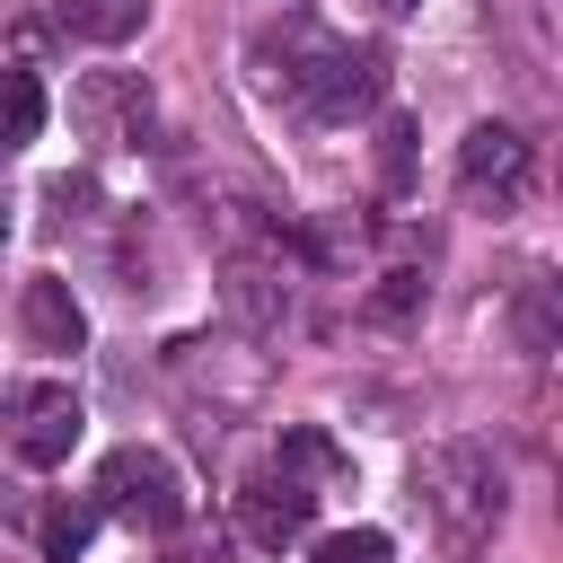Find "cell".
Returning <instances> with one entry per match:
<instances>
[{
  "label": "cell",
  "instance_id": "9c48e42d",
  "mask_svg": "<svg viewBox=\"0 0 563 563\" xmlns=\"http://www.w3.org/2000/svg\"><path fill=\"white\" fill-rule=\"evenodd\" d=\"M18 334H26L35 352H79V343H88V308L70 299L62 273H35V282L18 290Z\"/></svg>",
  "mask_w": 563,
  "mask_h": 563
},
{
  "label": "cell",
  "instance_id": "277c9868",
  "mask_svg": "<svg viewBox=\"0 0 563 563\" xmlns=\"http://www.w3.org/2000/svg\"><path fill=\"white\" fill-rule=\"evenodd\" d=\"M317 501H325V484L299 475L290 457H273V466H255V475L238 484V528H246L255 545H299L308 519H317Z\"/></svg>",
  "mask_w": 563,
  "mask_h": 563
},
{
  "label": "cell",
  "instance_id": "5bb4252c",
  "mask_svg": "<svg viewBox=\"0 0 563 563\" xmlns=\"http://www.w3.org/2000/svg\"><path fill=\"white\" fill-rule=\"evenodd\" d=\"M308 563H396V545H387V528H334L308 545Z\"/></svg>",
  "mask_w": 563,
  "mask_h": 563
},
{
  "label": "cell",
  "instance_id": "9a60e30c",
  "mask_svg": "<svg viewBox=\"0 0 563 563\" xmlns=\"http://www.w3.org/2000/svg\"><path fill=\"white\" fill-rule=\"evenodd\" d=\"M35 132H44V79L18 62V70H9V150H26Z\"/></svg>",
  "mask_w": 563,
  "mask_h": 563
},
{
  "label": "cell",
  "instance_id": "8fae6325",
  "mask_svg": "<svg viewBox=\"0 0 563 563\" xmlns=\"http://www.w3.org/2000/svg\"><path fill=\"white\" fill-rule=\"evenodd\" d=\"M510 325H519L528 352H554V343H563V273H519Z\"/></svg>",
  "mask_w": 563,
  "mask_h": 563
},
{
  "label": "cell",
  "instance_id": "6da1fadb",
  "mask_svg": "<svg viewBox=\"0 0 563 563\" xmlns=\"http://www.w3.org/2000/svg\"><path fill=\"white\" fill-rule=\"evenodd\" d=\"M413 501L431 510V528H440L457 554H475V545L501 528V466H493V449H484V440H440V449H422V457H413Z\"/></svg>",
  "mask_w": 563,
  "mask_h": 563
},
{
  "label": "cell",
  "instance_id": "52a82bcc",
  "mask_svg": "<svg viewBox=\"0 0 563 563\" xmlns=\"http://www.w3.org/2000/svg\"><path fill=\"white\" fill-rule=\"evenodd\" d=\"M290 299H299V282H290V264H282V238L229 255V308H238L246 334H282V325H290Z\"/></svg>",
  "mask_w": 563,
  "mask_h": 563
},
{
  "label": "cell",
  "instance_id": "30bf717a",
  "mask_svg": "<svg viewBox=\"0 0 563 563\" xmlns=\"http://www.w3.org/2000/svg\"><path fill=\"white\" fill-rule=\"evenodd\" d=\"M150 18V0H53V26L70 44H132Z\"/></svg>",
  "mask_w": 563,
  "mask_h": 563
},
{
  "label": "cell",
  "instance_id": "ac0fdd59",
  "mask_svg": "<svg viewBox=\"0 0 563 563\" xmlns=\"http://www.w3.org/2000/svg\"><path fill=\"white\" fill-rule=\"evenodd\" d=\"M369 9H378V18H405V9H413V0H369Z\"/></svg>",
  "mask_w": 563,
  "mask_h": 563
},
{
  "label": "cell",
  "instance_id": "7a4b0ae2",
  "mask_svg": "<svg viewBox=\"0 0 563 563\" xmlns=\"http://www.w3.org/2000/svg\"><path fill=\"white\" fill-rule=\"evenodd\" d=\"M97 501H106L123 528H141V537H176L185 510H194V493H185V475H176L167 449H114V457L97 466Z\"/></svg>",
  "mask_w": 563,
  "mask_h": 563
},
{
  "label": "cell",
  "instance_id": "e0dca14e",
  "mask_svg": "<svg viewBox=\"0 0 563 563\" xmlns=\"http://www.w3.org/2000/svg\"><path fill=\"white\" fill-rule=\"evenodd\" d=\"M176 563H229V537H194V545H176Z\"/></svg>",
  "mask_w": 563,
  "mask_h": 563
},
{
  "label": "cell",
  "instance_id": "5b68a950",
  "mask_svg": "<svg viewBox=\"0 0 563 563\" xmlns=\"http://www.w3.org/2000/svg\"><path fill=\"white\" fill-rule=\"evenodd\" d=\"M528 176H537V158H528V141L510 123H475L457 141V194L475 211H519L528 202Z\"/></svg>",
  "mask_w": 563,
  "mask_h": 563
},
{
  "label": "cell",
  "instance_id": "4fadbf2b",
  "mask_svg": "<svg viewBox=\"0 0 563 563\" xmlns=\"http://www.w3.org/2000/svg\"><path fill=\"white\" fill-rule=\"evenodd\" d=\"M431 308V282L422 273H378V290H369V317L378 325H405V317H422Z\"/></svg>",
  "mask_w": 563,
  "mask_h": 563
},
{
  "label": "cell",
  "instance_id": "3957f363",
  "mask_svg": "<svg viewBox=\"0 0 563 563\" xmlns=\"http://www.w3.org/2000/svg\"><path fill=\"white\" fill-rule=\"evenodd\" d=\"M79 431H88V413H79V387L70 378H18L9 387V449H18V466L53 475L79 449Z\"/></svg>",
  "mask_w": 563,
  "mask_h": 563
},
{
  "label": "cell",
  "instance_id": "2e32d148",
  "mask_svg": "<svg viewBox=\"0 0 563 563\" xmlns=\"http://www.w3.org/2000/svg\"><path fill=\"white\" fill-rule=\"evenodd\" d=\"M378 185H387V194H405V185H413V123H405V114H387V123H378Z\"/></svg>",
  "mask_w": 563,
  "mask_h": 563
},
{
  "label": "cell",
  "instance_id": "8992f818",
  "mask_svg": "<svg viewBox=\"0 0 563 563\" xmlns=\"http://www.w3.org/2000/svg\"><path fill=\"white\" fill-rule=\"evenodd\" d=\"M70 114H79V132L106 141V150H150V132H158V106H150V88H141L132 70H88V79L70 88Z\"/></svg>",
  "mask_w": 563,
  "mask_h": 563
},
{
  "label": "cell",
  "instance_id": "ba28073f",
  "mask_svg": "<svg viewBox=\"0 0 563 563\" xmlns=\"http://www.w3.org/2000/svg\"><path fill=\"white\" fill-rule=\"evenodd\" d=\"M378 88H387V62L378 53H361V44H334V62L317 70V88H308V123H352L361 106H378Z\"/></svg>",
  "mask_w": 563,
  "mask_h": 563
},
{
  "label": "cell",
  "instance_id": "7c38bea8",
  "mask_svg": "<svg viewBox=\"0 0 563 563\" xmlns=\"http://www.w3.org/2000/svg\"><path fill=\"white\" fill-rule=\"evenodd\" d=\"M97 510H106V501H70V493H62V501H53L44 519H35V545H44L53 563H70V554H79V545L97 537Z\"/></svg>",
  "mask_w": 563,
  "mask_h": 563
}]
</instances>
